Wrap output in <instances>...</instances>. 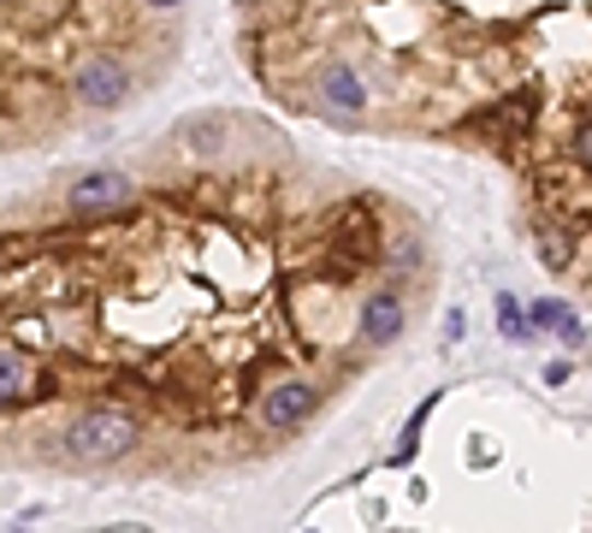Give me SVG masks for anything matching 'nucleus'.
<instances>
[{
	"instance_id": "8",
	"label": "nucleus",
	"mask_w": 592,
	"mask_h": 533,
	"mask_svg": "<svg viewBox=\"0 0 592 533\" xmlns=\"http://www.w3.org/2000/svg\"><path fill=\"white\" fill-rule=\"evenodd\" d=\"M225 131H231L225 113H201V119L184 125V142H196V154H220L225 149Z\"/></svg>"
},
{
	"instance_id": "4",
	"label": "nucleus",
	"mask_w": 592,
	"mask_h": 533,
	"mask_svg": "<svg viewBox=\"0 0 592 533\" xmlns=\"http://www.w3.org/2000/svg\"><path fill=\"white\" fill-rule=\"evenodd\" d=\"M255 415H262L267 433H297V427H309L314 415H321V385L314 380H279V385L262 392Z\"/></svg>"
},
{
	"instance_id": "18",
	"label": "nucleus",
	"mask_w": 592,
	"mask_h": 533,
	"mask_svg": "<svg viewBox=\"0 0 592 533\" xmlns=\"http://www.w3.org/2000/svg\"><path fill=\"white\" fill-rule=\"evenodd\" d=\"M0 7H12V0H0Z\"/></svg>"
},
{
	"instance_id": "6",
	"label": "nucleus",
	"mask_w": 592,
	"mask_h": 533,
	"mask_svg": "<svg viewBox=\"0 0 592 533\" xmlns=\"http://www.w3.org/2000/svg\"><path fill=\"white\" fill-rule=\"evenodd\" d=\"M314 90H321V101L338 113V119H362L368 113V83L356 78L350 60H326L321 78H314Z\"/></svg>"
},
{
	"instance_id": "3",
	"label": "nucleus",
	"mask_w": 592,
	"mask_h": 533,
	"mask_svg": "<svg viewBox=\"0 0 592 533\" xmlns=\"http://www.w3.org/2000/svg\"><path fill=\"white\" fill-rule=\"evenodd\" d=\"M71 101L95 113H119L131 101V66L119 54H83L78 71H71Z\"/></svg>"
},
{
	"instance_id": "1",
	"label": "nucleus",
	"mask_w": 592,
	"mask_h": 533,
	"mask_svg": "<svg viewBox=\"0 0 592 533\" xmlns=\"http://www.w3.org/2000/svg\"><path fill=\"white\" fill-rule=\"evenodd\" d=\"M137 444H142V421L125 409H107V403L83 409L78 421L66 427V451H71V463H83V468H113V463H125Z\"/></svg>"
},
{
	"instance_id": "15",
	"label": "nucleus",
	"mask_w": 592,
	"mask_h": 533,
	"mask_svg": "<svg viewBox=\"0 0 592 533\" xmlns=\"http://www.w3.org/2000/svg\"><path fill=\"white\" fill-rule=\"evenodd\" d=\"M545 385H569V362H552V368H545Z\"/></svg>"
},
{
	"instance_id": "12",
	"label": "nucleus",
	"mask_w": 592,
	"mask_h": 533,
	"mask_svg": "<svg viewBox=\"0 0 592 533\" xmlns=\"http://www.w3.org/2000/svg\"><path fill=\"white\" fill-rule=\"evenodd\" d=\"M385 262H392L397 273H409V267H421V237H397L392 250H385Z\"/></svg>"
},
{
	"instance_id": "16",
	"label": "nucleus",
	"mask_w": 592,
	"mask_h": 533,
	"mask_svg": "<svg viewBox=\"0 0 592 533\" xmlns=\"http://www.w3.org/2000/svg\"><path fill=\"white\" fill-rule=\"evenodd\" d=\"M149 12H178V7H190V0H142Z\"/></svg>"
},
{
	"instance_id": "11",
	"label": "nucleus",
	"mask_w": 592,
	"mask_h": 533,
	"mask_svg": "<svg viewBox=\"0 0 592 533\" xmlns=\"http://www.w3.org/2000/svg\"><path fill=\"white\" fill-rule=\"evenodd\" d=\"M432 409H439V392H432L427 403H415L409 427H403V444L392 451V463H397V468H403V463H409V456H415V444H421V427H427V415H432Z\"/></svg>"
},
{
	"instance_id": "17",
	"label": "nucleus",
	"mask_w": 592,
	"mask_h": 533,
	"mask_svg": "<svg viewBox=\"0 0 592 533\" xmlns=\"http://www.w3.org/2000/svg\"><path fill=\"white\" fill-rule=\"evenodd\" d=\"M231 7H243V12H262V7H267V0H231Z\"/></svg>"
},
{
	"instance_id": "13",
	"label": "nucleus",
	"mask_w": 592,
	"mask_h": 533,
	"mask_svg": "<svg viewBox=\"0 0 592 533\" xmlns=\"http://www.w3.org/2000/svg\"><path fill=\"white\" fill-rule=\"evenodd\" d=\"M527 321H533V333H539V326H562V321H574V314L562 309L557 297H545V302H533V314H527Z\"/></svg>"
},
{
	"instance_id": "2",
	"label": "nucleus",
	"mask_w": 592,
	"mask_h": 533,
	"mask_svg": "<svg viewBox=\"0 0 592 533\" xmlns=\"http://www.w3.org/2000/svg\"><path fill=\"white\" fill-rule=\"evenodd\" d=\"M137 178H125V172L113 166H95V172H78V178L66 184V208L78 213V220H119V213L137 208Z\"/></svg>"
},
{
	"instance_id": "9",
	"label": "nucleus",
	"mask_w": 592,
	"mask_h": 533,
	"mask_svg": "<svg viewBox=\"0 0 592 533\" xmlns=\"http://www.w3.org/2000/svg\"><path fill=\"white\" fill-rule=\"evenodd\" d=\"M338 243H350V255H380V232H368V208H362V201H350V208H344Z\"/></svg>"
},
{
	"instance_id": "5",
	"label": "nucleus",
	"mask_w": 592,
	"mask_h": 533,
	"mask_svg": "<svg viewBox=\"0 0 592 533\" xmlns=\"http://www.w3.org/2000/svg\"><path fill=\"white\" fill-rule=\"evenodd\" d=\"M403 321H409V309H403L397 291H368L362 314H356V338H362L368 350H385V344L403 338Z\"/></svg>"
},
{
	"instance_id": "14",
	"label": "nucleus",
	"mask_w": 592,
	"mask_h": 533,
	"mask_svg": "<svg viewBox=\"0 0 592 533\" xmlns=\"http://www.w3.org/2000/svg\"><path fill=\"white\" fill-rule=\"evenodd\" d=\"M574 161L592 172V119H581V131H574Z\"/></svg>"
},
{
	"instance_id": "7",
	"label": "nucleus",
	"mask_w": 592,
	"mask_h": 533,
	"mask_svg": "<svg viewBox=\"0 0 592 533\" xmlns=\"http://www.w3.org/2000/svg\"><path fill=\"white\" fill-rule=\"evenodd\" d=\"M31 397V362L19 350H0V409Z\"/></svg>"
},
{
	"instance_id": "10",
	"label": "nucleus",
	"mask_w": 592,
	"mask_h": 533,
	"mask_svg": "<svg viewBox=\"0 0 592 533\" xmlns=\"http://www.w3.org/2000/svg\"><path fill=\"white\" fill-rule=\"evenodd\" d=\"M498 333L510 338V344H527L533 338V321L522 314V302H515L510 291H498Z\"/></svg>"
}]
</instances>
